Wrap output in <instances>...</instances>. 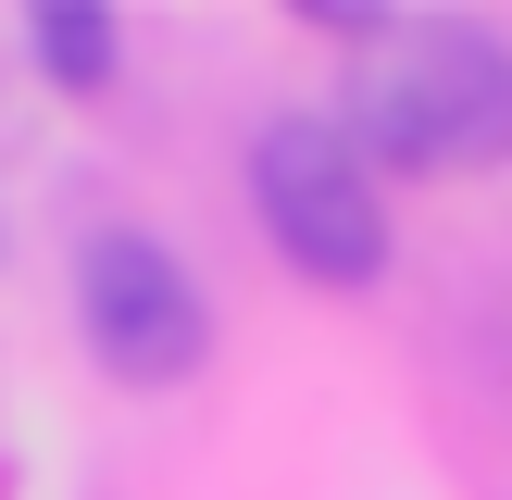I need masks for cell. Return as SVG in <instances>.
<instances>
[{
	"label": "cell",
	"instance_id": "obj_1",
	"mask_svg": "<svg viewBox=\"0 0 512 500\" xmlns=\"http://www.w3.org/2000/svg\"><path fill=\"white\" fill-rule=\"evenodd\" d=\"M338 138L375 175H500L512 163V50L488 25H400L350 75Z\"/></svg>",
	"mask_w": 512,
	"mask_h": 500
},
{
	"label": "cell",
	"instance_id": "obj_2",
	"mask_svg": "<svg viewBox=\"0 0 512 500\" xmlns=\"http://www.w3.org/2000/svg\"><path fill=\"white\" fill-rule=\"evenodd\" d=\"M250 213L288 250L313 288H375L388 275V200H375V163L338 138L325 113H275L250 138Z\"/></svg>",
	"mask_w": 512,
	"mask_h": 500
},
{
	"label": "cell",
	"instance_id": "obj_3",
	"mask_svg": "<svg viewBox=\"0 0 512 500\" xmlns=\"http://www.w3.org/2000/svg\"><path fill=\"white\" fill-rule=\"evenodd\" d=\"M75 325H88L100 375H125V388H188V375L213 363V300H200V275L175 263L163 238H138V225H100V238L75 250Z\"/></svg>",
	"mask_w": 512,
	"mask_h": 500
},
{
	"label": "cell",
	"instance_id": "obj_4",
	"mask_svg": "<svg viewBox=\"0 0 512 500\" xmlns=\"http://www.w3.org/2000/svg\"><path fill=\"white\" fill-rule=\"evenodd\" d=\"M25 50H38V75L50 88H113V63H125V25L100 13V0H38V13H25Z\"/></svg>",
	"mask_w": 512,
	"mask_h": 500
}]
</instances>
